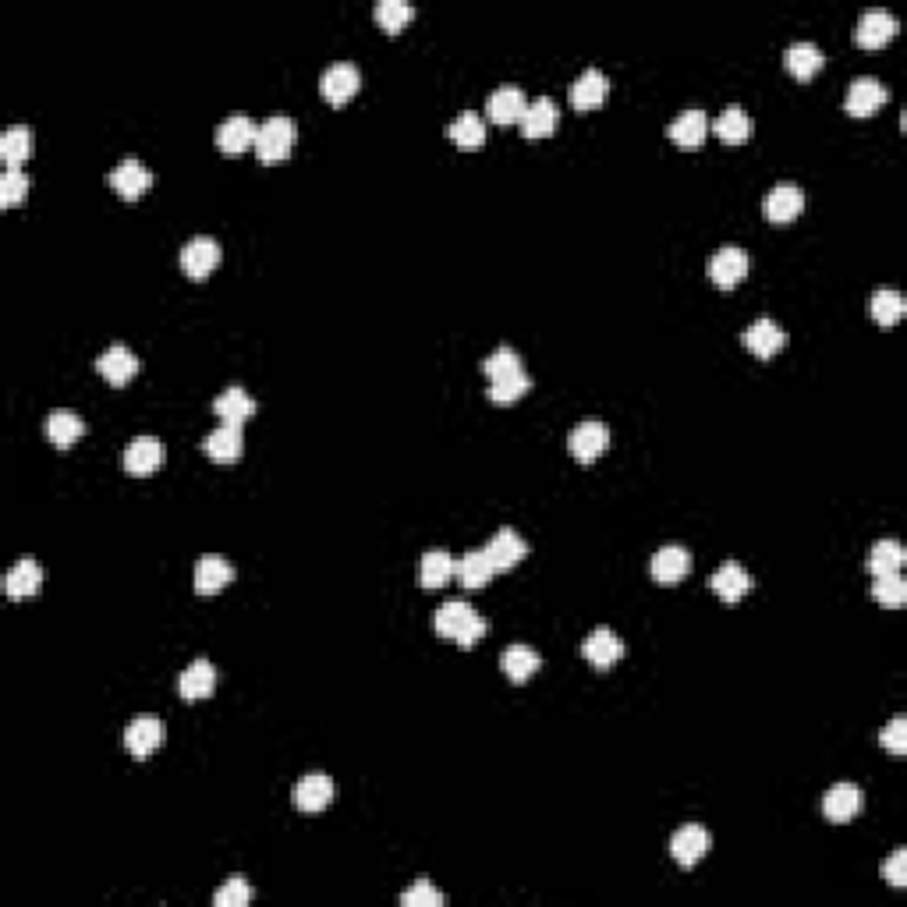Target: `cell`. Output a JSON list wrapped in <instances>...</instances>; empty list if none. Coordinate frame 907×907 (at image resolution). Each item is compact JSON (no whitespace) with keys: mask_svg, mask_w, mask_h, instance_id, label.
I'll list each match as a JSON object with an SVG mask.
<instances>
[{"mask_svg":"<svg viewBox=\"0 0 907 907\" xmlns=\"http://www.w3.org/2000/svg\"><path fill=\"white\" fill-rule=\"evenodd\" d=\"M869 309H872V319H876L879 326H893V323H900L907 302H904V295H900V291H890V287H883V291H876V295H872Z\"/></svg>","mask_w":907,"mask_h":907,"instance_id":"60d3db41","label":"cell"},{"mask_svg":"<svg viewBox=\"0 0 907 907\" xmlns=\"http://www.w3.org/2000/svg\"><path fill=\"white\" fill-rule=\"evenodd\" d=\"M886 879H890V886H904L907 883V851H904V847H897V851H893V858L886 861Z\"/></svg>","mask_w":907,"mask_h":907,"instance_id":"f907efd6","label":"cell"},{"mask_svg":"<svg viewBox=\"0 0 907 907\" xmlns=\"http://www.w3.org/2000/svg\"><path fill=\"white\" fill-rule=\"evenodd\" d=\"M163 737H167V730H163V723L156 716H135L125 730V748L135 759H149L163 745Z\"/></svg>","mask_w":907,"mask_h":907,"instance_id":"30bf717a","label":"cell"},{"mask_svg":"<svg viewBox=\"0 0 907 907\" xmlns=\"http://www.w3.org/2000/svg\"><path fill=\"white\" fill-rule=\"evenodd\" d=\"M886 86L879 82V78H872V75H861V78H854L851 86H847V96H844V107H847V114H854V117H869V114H876L879 107L886 103Z\"/></svg>","mask_w":907,"mask_h":907,"instance_id":"9c48e42d","label":"cell"},{"mask_svg":"<svg viewBox=\"0 0 907 907\" xmlns=\"http://www.w3.org/2000/svg\"><path fill=\"white\" fill-rule=\"evenodd\" d=\"M557 117H560L557 103H553L550 96H539V100H532L525 107V117H521L518 125L528 139H546V135L557 132Z\"/></svg>","mask_w":907,"mask_h":907,"instance_id":"cb8c5ba5","label":"cell"},{"mask_svg":"<svg viewBox=\"0 0 907 907\" xmlns=\"http://www.w3.org/2000/svg\"><path fill=\"white\" fill-rule=\"evenodd\" d=\"M667 135L677 142V146L695 149V146H702V139L709 135V117L702 114V110H684V114H677L674 121H670Z\"/></svg>","mask_w":907,"mask_h":907,"instance_id":"f546056e","label":"cell"},{"mask_svg":"<svg viewBox=\"0 0 907 907\" xmlns=\"http://www.w3.org/2000/svg\"><path fill=\"white\" fill-rule=\"evenodd\" d=\"M213 411L220 415V422L241 426L245 419H252V415H256V401H252V397L245 394L241 387H227L224 394H217V401H213Z\"/></svg>","mask_w":907,"mask_h":907,"instance_id":"d6a6232c","label":"cell"},{"mask_svg":"<svg viewBox=\"0 0 907 907\" xmlns=\"http://www.w3.org/2000/svg\"><path fill=\"white\" fill-rule=\"evenodd\" d=\"M879 741H883L886 752L904 755L907 752V720H904V716H893V720L886 723L883 734H879Z\"/></svg>","mask_w":907,"mask_h":907,"instance_id":"681fc988","label":"cell"},{"mask_svg":"<svg viewBox=\"0 0 907 907\" xmlns=\"http://www.w3.org/2000/svg\"><path fill=\"white\" fill-rule=\"evenodd\" d=\"M29 195V174H22L18 167H8L4 171V178H0V206L4 210H11V206H18V202Z\"/></svg>","mask_w":907,"mask_h":907,"instance_id":"bcb514c9","label":"cell"},{"mask_svg":"<svg viewBox=\"0 0 907 907\" xmlns=\"http://www.w3.org/2000/svg\"><path fill=\"white\" fill-rule=\"evenodd\" d=\"M213 688H217V670H213L210 659H195L192 667L178 677V695L185 702H199V698L213 695Z\"/></svg>","mask_w":907,"mask_h":907,"instance_id":"d4e9b609","label":"cell"},{"mask_svg":"<svg viewBox=\"0 0 907 907\" xmlns=\"http://www.w3.org/2000/svg\"><path fill=\"white\" fill-rule=\"evenodd\" d=\"M256 132L259 125L249 114H231L224 125L217 128V146L224 153H245L249 146H256Z\"/></svg>","mask_w":907,"mask_h":907,"instance_id":"d6986e66","label":"cell"},{"mask_svg":"<svg viewBox=\"0 0 907 907\" xmlns=\"http://www.w3.org/2000/svg\"><path fill=\"white\" fill-rule=\"evenodd\" d=\"M213 900H217V907H245L252 900V886L241 876H231L224 886H220Z\"/></svg>","mask_w":907,"mask_h":907,"instance_id":"7dc6e473","label":"cell"},{"mask_svg":"<svg viewBox=\"0 0 907 907\" xmlns=\"http://www.w3.org/2000/svg\"><path fill=\"white\" fill-rule=\"evenodd\" d=\"M582 652H585V659H589L592 667L606 670V667H613V663L624 656V642L613 635L610 628H599V631H592V635L585 638Z\"/></svg>","mask_w":907,"mask_h":907,"instance_id":"83f0119b","label":"cell"},{"mask_svg":"<svg viewBox=\"0 0 907 907\" xmlns=\"http://www.w3.org/2000/svg\"><path fill=\"white\" fill-rule=\"evenodd\" d=\"M433 628H436V635L454 638V642L465 645V649L486 635V621H482L479 613H475V606L465 603V599H450V603H443L433 617Z\"/></svg>","mask_w":907,"mask_h":907,"instance_id":"6da1fadb","label":"cell"},{"mask_svg":"<svg viewBox=\"0 0 907 907\" xmlns=\"http://www.w3.org/2000/svg\"><path fill=\"white\" fill-rule=\"evenodd\" d=\"M713 132L720 135L723 142H745L748 135H752V117L745 114L741 107H727L723 114H716L713 121Z\"/></svg>","mask_w":907,"mask_h":907,"instance_id":"f35d334b","label":"cell"},{"mask_svg":"<svg viewBox=\"0 0 907 907\" xmlns=\"http://www.w3.org/2000/svg\"><path fill=\"white\" fill-rule=\"evenodd\" d=\"M822 50L815 47V43H808V39H798V43H791L787 47V54H783V64H787V71H791L794 78H812L815 71L822 68Z\"/></svg>","mask_w":907,"mask_h":907,"instance_id":"8d00e7d4","label":"cell"},{"mask_svg":"<svg viewBox=\"0 0 907 907\" xmlns=\"http://www.w3.org/2000/svg\"><path fill=\"white\" fill-rule=\"evenodd\" d=\"M96 369H100V376L107 383H114V387H125V383H132L135 376H139L142 362H139V355H135L132 348H125V344H114V348H107L100 358H96Z\"/></svg>","mask_w":907,"mask_h":907,"instance_id":"52a82bcc","label":"cell"},{"mask_svg":"<svg viewBox=\"0 0 907 907\" xmlns=\"http://www.w3.org/2000/svg\"><path fill=\"white\" fill-rule=\"evenodd\" d=\"M295 135H298V125L287 114L266 117L263 125H259V132H256V153H259V160H263V163L287 160V156H291V149H295Z\"/></svg>","mask_w":907,"mask_h":907,"instance_id":"7a4b0ae2","label":"cell"},{"mask_svg":"<svg viewBox=\"0 0 907 907\" xmlns=\"http://www.w3.org/2000/svg\"><path fill=\"white\" fill-rule=\"evenodd\" d=\"M748 277V252L737 249V245H723L713 259H709V280H713L720 291H730L741 280Z\"/></svg>","mask_w":907,"mask_h":907,"instance_id":"8992f818","label":"cell"},{"mask_svg":"<svg viewBox=\"0 0 907 907\" xmlns=\"http://www.w3.org/2000/svg\"><path fill=\"white\" fill-rule=\"evenodd\" d=\"M454 578V557L447 550H429L419 560V585L422 589H443Z\"/></svg>","mask_w":907,"mask_h":907,"instance_id":"e575fe53","label":"cell"},{"mask_svg":"<svg viewBox=\"0 0 907 907\" xmlns=\"http://www.w3.org/2000/svg\"><path fill=\"white\" fill-rule=\"evenodd\" d=\"M606 93H610V82H606V75L599 68H589L578 75V82L571 86V103L578 110H596L599 103L606 100Z\"/></svg>","mask_w":907,"mask_h":907,"instance_id":"4dcf8cb0","label":"cell"},{"mask_svg":"<svg viewBox=\"0 0 907 907\" xmlns=\"http://www.w3.org/2000/svg\"><path fill=\"white\" fill-rule=\"evenodd\" d=\"M904 546L897 543V539H879L876 546H872V553H869V571H872V578L876 574H893V571H900L904 567Z\"/></svg>","mask_w":907,"mask_h":907,"instance_id":"ab89813d","label":"cell"},{"mask_svg":"<svg viewBox=\"0 0 907 907\" xmlns=\"http://www.w3.org/2000/svg\"><path fill=\"white\" fill-rule=\"evenodd\" d=\"M801 210H805V192L798 185H776L766 195V217L773 224H791Z\"/></svg>","mask_w":907,"mask_h":907,"instance_id":"4316f807","label":"cell"},{"mask_svg":"<svg viewBox=\"0 0 907 907\" xmlns=\"http://www.w3.org/2000/svg\"><path fill=\"white\" fill-rule=\"evenodd\" d=\"M528 387H532L528 373L507 376V380H493V383H489V401H493V404H514L518 397L528 394Z\"/></svg>","mask_w":907,"mask_h":907,"instance_id":"f6af8a7d","label":"cell"},{"mask_svg":"<svg viewBox=\"0 0 907 907\" xmlns=\"http://www.w3.org/2000/svg\"><path fill=\"white\" fill-rule=\"evenodd\" d=\"M482 373H486L489 383H493V380H507V376L525 373V369H521V355H518V351H511L504 344V348H497L493 355L486 358V362H482Z\"/></svg>","mask_w":907,"mask_h":907,"instance_id":"7bdbcfd3","label":"cell"},{"mask_svg":"<svg viewBox=\"0 0 907 907\" xmlns=\"http://www.w3.org/2000/svg\"><path fill=\"white\" fill-rule=\"evenodd\" d=\"M32 149H36V142H32V132L25 125H11L8 132L0 135V156H4L8 167H18V163L29 160Z\"/></svg>","mask_w":907,"mask_h":907,"instance_id":"74e56055","label":"cell"},{"mask_svg":"<svg viewBox=\"0 0 907 907\" xmlns=\"http://www.w3.org/2000/svg\"><path fill=\"white\" fill-rule=\"evenodd\" d=\"M872 599H876V603H883V606H904L907 582L900 578V571L876 574V582H872Z\"/></svg>","mask_w":907,"mask_h":907,"instance_id":"ee69618b","label":"cell"},{"mask_svg":"<svg viewBox=\"0 0 907 907\" xmlns=\"http://www.w3.org/2000/svg\"><path fill=\"white\" fill-rule=\"evenodd\" d=\"M82 436H86V422L78 419L75 411H68V408L50 411V419H47V440L54 443L57 450L75 447V443L82 440Z\"/></svg>","mask_w":907,"mask_h":907,"instance_id":"f1b7e54d","label":"cell"},{"mask_svg":"<svg viewBox=\"0 0 907 907\" xmlns=\"http://www.w3.org/2000/svg\"><path fill=\"white\" fill-rule=\"evenodd\" d=\"M709 585H713V592L723 603H741L748 596V589H752V574L741 564H734V560H727V564H720V571L713 574Z\"/></svg>","mask_w":907,"mask_h":907,"instance_id":"603a6c76","label":"cell"},{"mask_svg":"<svg viewBox=\"0 0 907 907\" xmlns=\"http://www.w3.org/2000/svg\"><path fill=\"white\" fill-rule=\"evenodd\" d=\"M330 801H334V780L326 773H309L298 780L295 805L302 808V812H323Z\"/></svg>","mask_w":907,"mask_h":907,"instance_id":"44dd1931","label":"cell"},{"mask_svg":"<svg viewBox=\"0 0 907 907\" xmlns=\"http://www.w3.org/2000/svg\"><path fill=\"white\" fill-rule=\"evenodd\" d=\"M493 564H489L486 550H472L465 553L461 560H454V578H458L465 589H482V585H489V578H493Z\"/></svg>","mask_w":907,"mask_h":907,"instance_id":"836d02e7","label":"cell"},{"mask_svg":"<svg viewBox=\"0 0 907 907\" xmlns=\"http://www.w3.org/2000/svg\"><path fill=\"white\" fill-rule=\"evenodd\" d=\"M231 578H234L231 560L217 557V553H206V557H199V564H195V592H199V596H217Z\"/></svg>","mask_w":907,"mask_h":907,"instance_id":"ac0fdd59","label":"cell"},{"mask_svg":"<svg viewBox=\"0 0 907 907\" xmlns=\"http://www.w3.org/2000/svg\"><path fill=\"white\" fill-rule=\"evenodd\" d=\"M861 805H865L861 787H854V783H837V787H830V794L822 798V815L830 822H851L854 815L861 812Z\"/></svg>","mask_w":907,"mask_h":907,"instance_id":"ffe728a7","label":"cell"},{"mask_svg":"<svg viewBox=\"0 0 907 907\" xmlns=\"http://www.w3.org/2000/svg\"><path fill=\"white\" fill-rule=\"evenodd\" d=\"M525 107H528V100L518 86H500V89H493V96H489L486 114H489V121H497V125H514V121L525 117Z\"/></svg>","mask_w":907,"mask_h":907,"instance_id":"7402d4cb","label":"cell"},{"mask_svg":"<svg viewBox=\"0 0 907 907\" xmlns=\"http://www.w3.org/2000/svg\"><path fill=\"white\" fill-rule=\"evenodd\" d=\"M688 571H691V553L684 546H663L649 560V574L659 585L681 582V578H688Z\"/></svg>","mask_w":907,"mask_h":907,"instance_id":"5bb4252c","label":"cell"},{"mask_svg":"<svg viewBox=\"0 0 907 907\" xmlns=\"http://www.w3.org/2000/svg\"><path fill=\"white\" fill-rule=\"evenodd\" d=\"M163 465V443L156 436H139V440L128 443L125 450V472L135 479H146L156 468Z\"/></svg>","mask_w":907,"mask_h":907,"instance_id":"2e32d148","label":"cell"},{"mask_svg":"<svg viewBox=\"0 0 907 907\" xmlns=\"http://www.w3.org/2000/svg\"><path fill=\"white\" fill-rule=\"evenodd\" d=\"M670 854H674L677 865H684V869H691V865H698V861L709 854V833L702 830V826H681V830L674 833V840H670Z\"/></svg>","mask_w":907,"mask_h":907,"instance_id":"e0dca14e","label":"cell"},{"mask_svg":"<svg viewBox=\"0 0 907 907\" xmlns=\"http://www.w3.org/2000/svg\"><path fill=\"white\" fill-rule=\"evenodd\" d=\"M401 904L404 907H443V893L436 890V886H429L426 879H419L411 890L401 893Z\"/></svg>","mask_w":907,"mask_h":907,"instance_id":"c3c4849f","label":"cell"},{"mask_svg":"<svg viewBox=\"0 0 907 907\" xmlns=\"http://www.w3.org/2000/svg\"><path fill=\"white\" fill-rule=\"evenodd\" d=\"M447 135L458 149H479L482 142H486V121H482L475 110H465V114H458L450 121Z\"/></svg>","mask_w":907,"mask_h":907,"instance_id":"d590c367","label":"cell"},{"mask_svg":"<svg viewBox=\"0 0 907 907\" xmlns=\"http://www.w3.org/2000/svg\"><path fill=\"white\" fill-rule=\"evenodd\" d=\"M149 185H153V171H149L142 160H135V156L121 160L114 171H110V188H114L121 199H142V195L149 192Z\"/></svg>","mask_w":907,"mask_h":907,"instance_id":"ba28073f","label":"cell"},{"mask_svg":"<svg viewBox=\"0 0 907 907\" xmlns=\"http://www.w3.org/2000/svg\"><path fill=\"white\" fill-rule=\"evenodd\" d=\"M39 585H43V567H39L32 557L18 560V564L8 571V578H4V589H8V599H15V603H22V599H32V596H36Z\"/></svg>","mask_w":907,"mask_h":907,"instance_id":"484cf974","label":"cell"},{"mask_svg":"<svg viewBox=\"0 0 907 907\" xmlns=\"http://www.w3.org/2000/svg\"><path fill=\"white\" fill-rule=\"evenodd\" d=\"M358 86H362V71H358L351 61L330 64V68L323 71V78H319V93H323L326 103H334V107L348 103L351 96L358 93Z\"/></svg>","mask_w":907,"mask_h":907,"instance_id":"3957f363","label":"cell"},{"mask_svg":"<svg viewBox=\"0 0 907 907\" xmlns=\"http://www.w3.org/2000/svg\"><path fill=\"white\" fill-rule=\"evenodd\" d=\"M486 557H489V564H493V571L500 574V571L518 567L521 560L528 557V546L514 528H500V532L486 543Z\"/></svg>","mask_w":907,"mask_h":907,"instance_id":"8fae6325","label":"cell"},{"mask_svg":"<svg viewBox=\"0 0 907 907\" xmlns=\"http://www.w3.org/2000/svg\"><path fill=\"white\" fill-rule=\"evenodd\" d=\"M241 450H245V436H241V426H231V422L217 426L210 436H206V440H202V454H206L210 461H217V465H231V461H238Z\"/></svg>","mask_w":907,"mask_h":907,"instance_id":"7c38bea8","label":"cell"},{"mask_svg":"<svg viewBox=\"0 0 907 907\" xmlns=\"http://www.w3.org/2000/svg\"><path fill=\"white\" fill-rule=\"evenodd\" d=\"M741 344H745L752 355H759V358H773L776 351L787 344V334H783V326L776 323V319H755L752 326H748L745 334H741Z\"/></svg>","mask_w":907,"mask_h":907,"instance_id":"9a60e30c","label":"cell"},{"mask_svg":"<svg viewBox=\"0 0 907 907\" xmlns=\"http://www.w3.org/2000/svg\"><path fill=\"white\" fill-rule=\"evenodd\" d=\"M893 32H897V18H893L886 8H869L858 18V32H854V36H858V47L879 50L883 43H890Z\"/></svg>","mask_w":907,"mask_h":907,"instance_id":"4fadbf2b","label":"cell"},{"mask_svg":"<svg viewBox=\"0 0 907 907\" xmlns=\"http://www.w3.org/2000/svg\"><path fill=\"white\" fill-rule=\"evenodd\" d=\"M606 447H610V429L596 419L578 422V426L571 429V436H567V450H571L574 461H582V465H589V461H596L599 454H606Z\"/></svg>","mask_w":907,"mask_h":907,"instance_id":"5b68a950","label":"cell"},{"mask_svg":"<svg viewBox=\"0 0 907 907\" xmlns=\"http://www.w3.org/2000/svg\"><path fill=\"white\" fill-rule=\"evenodd\" d=\"M500 667L511 677V684H525L535 670L543 667V659H539V652L532 645H507L504 656H500Z\"/></svg>","mask_w":907,"mask_h":907,"instance_id":"1f68e13d","label":"cell"},{"mask_svg":"<svg viewBox=\"0 0 907 907\" xmlns=\"http://www.w3.org/2000/svg\"><path fill=\"white\" fill-rule=\"evenodd\" d=\"M373 15H376V22H380L383 32H401L404 25L415 18V8H411L408 0H380Z\"/></svg>","mask_w":907,"mask_h":907,"instance_id":"b9f144b4","label":"cell"},{"mask_svg":"<svg viewBox=\"0 0 907 907\" xmlns=\"http://www.w3.org/2000/svg\"><path fill=\"white\" fill-rule=\"evenodd\" d=\"M220 256H224V252H220V241L210 238V234H199V238H192L185 249H181V270H185L192 280H206L220 266Z\"/></svg>","mask_w":907,"mask_h":907,"instance_id":"277c9868","label":"cell"}]
</instances>
